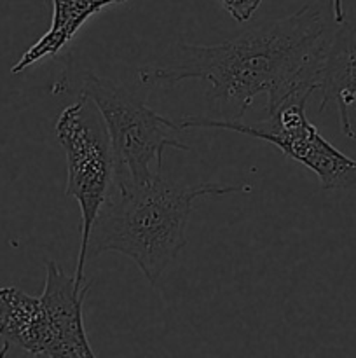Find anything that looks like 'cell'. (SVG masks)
<instances>
[{
  "instance_id": "1",
  "label": "cell",
  "mask_w": 356,
  "mask_h": 358,
  "mask_svg": "<svg viewBox=\"0 0 356 358\" xmlns=\"http://www.w3.org/2000/svg\"><path fill=\"white\" fill-rule=\"evenodd\" d=\"M328 41L320 10L304 6L220 44L178 42L164 65L143 66L138 79L163 87L208 80L206 100L218 119L241 121L258 94L267 96V114L292 98H311L321 86Z\"/></svg>"
},
{
  "instance_id": "2",
  "label": "cell",
  "mask_w": 356,
  "mask_h": 358,
  "mask_svg": "<svg viewBox=\"0 0 356 358\" xmlns=\"http://www.w3.org/2000/svg\"><path fill=\"white\" fill-rule=\"evenodd\" d=\"M250 189L244 184L213 182L181 185L163 175L143 185L115 180L91 227L86 257L105 252L126 255L150 285H156L187 245V224L194 203L206 196L250 192Z\"/></svg>"
},
{
  "instance_id": "3",
  "label": "cell",
  "mask_w": 356,
  "mask_h": 358,
  "mask_svg": "<svg viewBox=\"0 0 356 358\" xmlns=\"http://www.w3.org/2000/svg\"><path fill=\"white\" fill-rule=\"evenodd\" d=\"M82 94L94 101L107 126L117 164V180L149 184L163 175V154L168 147L188 150L177 136L181 131L178 122L157 114L124 84L87 73Z\"/></svg>"
},
{
  "instance_id": "4",
  "label": "cell",
  "mask_w": 356,
  "mask_h": 358,
  "mask_svg": "<svg viewBox=\"0 0 356 358\" xmlns=\"http://www.w3.org/2000/svg\"><path fill=\"white\" fill-rule=\"evenodd\" d=\"M54 131L66 156L65 194L75 198L80 208V252L75 280L84 283L91 227L114 189L117 164L103 117L86 94L80 93L72 105L63 108Z\"/></svg>"
},
{
  "instance_id": "5",
  "label": "cell",
  "mask_w": 356,
  "mask_h": 358,
  "mask_svg": "<svg viewBox=\"0 0 356 358\" xmlns=\"http://www.w3.org/2000/svg\"><path fill=\"white\" fill-rule=\"evenodd\" d=\"M309 98H292L269 112V119L262 124H246L234 119H209L185 115L180 129L208 128L227 129L271 143L286 157L309 168L325 191H356V161L335 149L321 136L316 126L306 115Z\"/></svg>"
},
{
  "instance_id": "6",
  "label": "cell",
  "mask_w": 356,
  "mask_h": 358,
  "mask_svg": "<svg viewBox=\"0 0 356 358\" xmlns=\"http://www.w3.org/2000/svg\"><path fill=\"white\" fill-rule=\"evenodd\" d=\"M89 283H79L56 262L45 264V283L40 301L51 331L52 358H94L84 327L82 306Z\"/></svg>"
},
{
  "instance_id": "7",
  "label": "cell",
  "mask_w": 356,
  "mask_h": 358,
  "mask_svg": "<svg viewBox=\"0 0 356 358\" xmlns=\"http://www.w3.org/2000/svg\"><path fill=\"white\" fill-rule=\"evenodd\" d=\"M320 91L323 93L320 112L335 105L342 133L356 140L351 121V107L356 103V23H341L328 41Z\"/></svg>"
},
{
  "instance_id": "8",
  "label": "cell",
  "mask_w": 356,
  "mask_h": 358,
  "mask_svg": "<svg viewBox=\"0 0 356 358\" xmlns=\"http://www.w3.org/2000/svg\"><path fill=\"white\" fill-rule=\"evenodd\" d=\"M0 338L3 348L21 350L31 357H51V331L40 297H34L17 287L0 289Z\"/></svg>"
},
{
  "instance_id": "9",
  "label": "cell",
  "mask_w": 356,
  "mask_h": 358,
  "mask_svg": "<svg viewBox=\"0 0 356 358\" xmlns=\"http://www.w3.org/2000/svg\"><path fill=\"white\" fill-rule=\"evenodd\" d=\"M52 20L49 30L23 52L10 72L21 73L49 56H56L84 27L87 20L105 7L119 6L129 0H51Z\"/></svg>"
},
{
  "instance_id": "10",
  "label": "cell",
  "mask_w": 356,
  "mask_h": 358,
  "mask_svg": "<svg viewBox=\"0 0 356 358\" xmlns=\"http://www.w3.org/2000/svg\"><path fill=\"white\" fill-rule=\"evenodd\" d=\"M218 2L237 23H246L257 13L262 0H218Z\"/></svg>"
},
{
  "instance_id": "11",
  "label": "cell",
  "mask_w": 356,
  "mask_h": 358,
  "mask_svg": "<svg viewBox=\"0 0 356 358\" xmlns=\"http://www.w3.org/2000/svg\"><path fill=\"white\" fill-rule=\"evenodd\" d=\"M332 14H334L335 23H344L346 21V10H344V0H332Z\"/></svg>"
}]
</instances>
